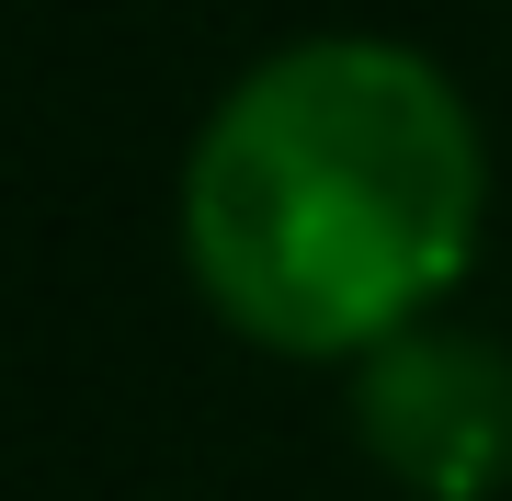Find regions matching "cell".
<instances>
[{"label": "cell", "mask_w": 512, "mask_h": 501, "mask_svg": "<svg viewBox=\"0 0 512 501\" xmlns=\"http://www.w3.org/2000/svg\"><path fill=\"white\" fill-rule=\"evenodd\" d=\"M490 149L399 35H296L228 80L183 160V262L239 342L365 365L478 262Z\"/></svg>", "instance_id": "1"}, {"label": "cell", "mask_w": 512, "mask_h": 501, "mask_svg": "<svg viewBox=\"0 0 512 501\" xmlns=\"http://www.w3.org/2000/svg\"><path fill=\"white\" fill-rule=\"evenodd\" d=\"M353 445L410 501H501L512 490V353L421 319L353 365Z\"/></svg>", "instance_id": "2"}]
</instances>
